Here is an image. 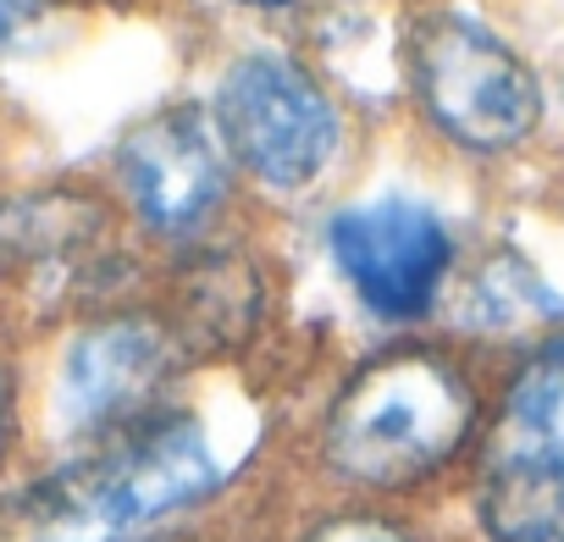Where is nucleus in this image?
<instances>
[{
	"label": "nucleus",
	"instance_id": "4",
	"mask_svg": "<svg viewBox=\"0 0 564 542\" xmlns=\"http://www.w3.org/2000/svg\"><path fill=\"white\" fill-rule=\"evenodd\" d=\"M415 89L426 117L465 150H509L542 117V89L531 67L476 18L437 12L415 29L410 45Z\"/></svg>",
	"mask_w": 564,
	"mask_h": 542
},
{
	"label": "nucleus",
	"instance_id": "10",
	"mask_svg": "<svg viewBox=\"0 0 564 542\" xmlns=\"http://www.w3.org/2000/svg\"><path fill=\"white\" fill-rule=\"evenodd\" d=\"M0 542H117V536L95 531L51 487H40L34 498H23L7 520H0Z\"/></svg>",
	"mask_w": 564,
	"mask_h": 542
},
{
	"label": "nucleus",
	"instance_id": "13",
	"mask_svg": "<svg viewBox=\"0 0 564 542\" xmlns=\"http://www.w3.org/2000/svg\"><path fill=\"white\" fill-rule=\"evenodd\" d=\"M243 7H289V0H243Z\"/></svg>",
	"mask_w": 564,
	"mask_h": 542
},
{
	"label": "nucleus",
	"instance_id": "9",
	"mask_svg": "<svg viewBox=\"0 0 564 542\" xmlns=\"http://www.w3.org/2000/svg\"><path fill=\"white\" fill-rule=\"evenodd\" d=\"M470 316L487 322V327H520V322H536V316H558V300L542 289V278H536L531 265H520L514 254H503V260H492L481 271Z\"/></svg>",
	"mask_w": 564,
	"mask_h": 542
},
{
	"label": "nucleus",
	"instance_id": "8",
	"mask_svg": "<svg viewBox=\"0 0 564 542\" xmlns=\"http://www.w3.org/2000/svg\"><path fill=\"white\" fill-rule=\"evenodd\" d=\"M172 371V344L155 322L117 316L73 338L56 382V410L67 432H106L139 415Z\"/></svg>",
	"mask_w": 564,
	"mask_h": 542
},
{
	"label": "nucleus",
	"instance_id": "6",
	"mask_svg": "<svg viewBox=\"0 0 564 542\" xmlns=\"http://www.w3.org/2000/svg\"><path fill=\"white\" fill-rule=\"evenodd\" d=\"M333 260L349 278V289L388 322H415L432 311L443 278H448V227L421 199H371L349 205L327 227Z\"/></svg>",
	"mask_w": 564,
	"mask_h": 542
},
{
	"label": "nucleus",
	"instance_id": "3",
	"mask_svg": "<svg viewBox=\"0 0 564 542\" xmlns=\"http://www.w3.org/2000/svg\"><path fill=\"white\" fill-rule=\"evenodd\" d=\"M227 454L210 432V421L199 415H161L133 426V437H122L117 448L73 465L67 476L51 481V492L89 520L95 531L117 536L133 525H150L183 503H199L205 492H216L227 481Z\"/></svg>",
	"mask_w": 564,
	"mask_h": 542
},
{
	"label": "nucleus",
	"instance_id": "11",
	"mask_svg": "<svg viewBox=\"0 0 564 542\" xmlns=\"http://www.w3.org/2000/svg\"><path fill=\"white\" fill-rule=\"evenodd\" d=\"M305 542H410V536H404V531H393V525H382V520L349 514V520L322 525V531H316V536H305Z\"/></svg>",
	"mask_w": 564,
	"mask_h": 542
},
{
	"label": "nucleus",
	"instance_id": "7",
	"mask_svg": "<svg viewBox=\"0 0 564 542\" xmlns=\"http://www.w3.org/2000/svg\"><path fill=\"white\" fill-rule=\"evenodd\" d=\"M117 166H122V183H128L139 216L161 232L199 227L227 194L221 139L205 122V111H194V106H172V111L144 117L122 139Z\"/></svg>",
	"mask_w": 564,
	"mask_h": 542
},
{
	"label": "nucleus",
	"instance_id": "5",
	"mask_svg": "<svg viewBox=\"0 0 564 542\" xmlns=\"http://www.w3.org/2000/svg\"><path fill=\"white\" fill-rule=\"evenodd\" d=\"M216 139L271 188H305L338 150V111L311 73L276 51L227 67L216 89Z\"/></svg>",
	"mask_w": 564,
	"mask_h": 542
},
{
	"label": "nucleus",
	"instance_id": "2",
	"mask_svg": "<svg viewBox=\"0 0 564 542\" xmlns=\"http://www.w3.org/2000/svg\"><path fill=\"white\" fill-rule=\"evenodd\" d=\"M476 503L492 542H564V333L509 382Z\"/></svg>",
	"mask_w": 564,
	"mask_h": 542
},
{
	"label": "nucleus",
	"instance_id": "1",
	"mask_svg": "<svg viewBox=\"0 0 564 542\" xmlns=\"http://www.w3.org/2000/svg\"><path fill=\"white\" fill-rule=\"evenodd\" d=\"M476 399L437 355H388L366 366L327 415V459L366 487L432 476L470 432Z\"/></svg>",
	"mask_w": 564,
	"mask_h": 542
},
{
	"label": "nucleus",
	"instance_id": "12",
	"mask_svg": "<svg viewBox=\"0 0 564 542\" xmlns=\"http://www.w3.org/2000/svg\"><path fill=\"white\" fill-rule=\"evenodd\" d=\"M40 12H45V0H0V51H7Z\"/></svg>",
	"mask_w": 564,
	"mask_h": 542
}]
</instances>
